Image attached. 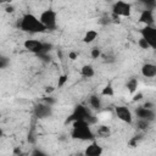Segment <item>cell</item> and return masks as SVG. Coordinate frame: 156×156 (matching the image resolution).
<instances>
[{
  "mask_svg": "<svg viewBox=\"0 0 156 156\" xmlns=\"http://www.w3.org/2000/svg\"><path fill=\"white\" fill-rule=\"evenodd\" d=\"M10 65V58L5 55H0V69L6 68Z\"/></svg>",
  "mask_w": 156,
  "mask_h": 156,
  "instance_id": "obj_22",
  "label": "cell"
},
{
  "mask_svg": "<svg viewBox=\"0 0 156 156\" xmlns=\"http://www.w3.org/2000/svg\"><path fill=\"white\" fill-rule=\"evenodd\" d=\"M52 115V107L46 104H37L34 106V116L37 118H48Z\"/></svg>",
  "mask_w": 156,
  "mask_h": 156,
  "instance_id": "obj_9",
  "label": "cell"
},
{
  "mask_svg": "<svg viewBox=\"0 0 156 156\" xmlns=\"http://www.w3.org/2000/svg\"><path fill=\"white\" fill-rule=\"evenodd\" d=\"M38 18L46 30H54L57 26V12L52 9L44 10Z\"/></svg>",
  "mask_w": 156,
  "mask_h": 156,
  "instance_id": "obj_5",
  "label": "cell"
},
{
  "mask_svg": "<svg viewBox=\"0 0 156 156\" xmlns=\"http://www.w3.org/2000/svg\"><path fill=\"white\" fill-rule=\"evenodd\" d=\"M102 152H104L102 146H101L98 141L93 140V141L85 147V150H84V156H101Z\"/></svg>",
  "mask_w": 156,
  "mask_h": 156,
  "instance_id": "obj_11",
  "label": "cell"
},
{
  "mask_svg": "<svg viewBox=\"0 0 156 156\" xmlns=\"http://www.w3.org/2000/svg\"><path fill=\"white\" fill-rule=\"evenodd\" d=\"M141 74L146 78H154L156 76V65L146 62L141 66Z\"/></svg>",
  "mask_w": 156,
  "mask_h": 156,
  "instance_id": "obj_13",
  "label": "cell"
},
{
  "mask_svg": "<svg viewBox=\"0 0 156 156\" xmlns=\"http://www.w3.org/2000/svg\"><path fill=\"white\" fill-rule=\"evenodd\" d=\"M52 90H54V89H52V87H48V89H46L45 91H46V93H51Z\"/></svg>",
  "mask_w": 156,
  "mask_h": 156,
  "instance_id": "obj_32",
  "label": "cell"
},
{
  "mask_svg": "<svg viewBox=\"0 0 156 156\" xmlns=\"http://www.w3.org/2000/svg\"><path fill=\"white\" fill-rule=\"evenodd\" d=\"M139 33L141 38L147 41L151 49L156 48V27L155 26H144L139 30Z\"/></svg>",
  "mask_w": 156,
  "mask_h": 156,
  "instance_id": "obj_7",
  "label": "cell"
},
{
  "mask_svg": "<svg viewBox=\"0 0 156 156\" xmlns=\"http://www.w3.org/2000/svg\"><path fill=\"white\" fill-rule=\"evenodd\" d=\"M115 113H116L117 118L121 119L122 122L128 123V124L133 123V113H132V111L127 106H124V105L116 106L115 107Z\"/></svg>",
  "mask_w": 156,
  "mask_h": 156,
  "instance_id": "obj_8",
  "label": "cell"
},
{
  "mask_svg": "<svg viewBox=\"0 0 156 156\" xmlns=\"http://www.w3.org/2000/svg\"><path fill=\"white\" fill-rule=\"evenodd\" d=\"M30 156H48L46 152H44L43 150H39V149H34L30 154Z\"/></svg>",
  "mask_w": 156,
  "mask_h": 156,
  "instance_id": "obj_25",
  "label": "cell"
},
{
  "mask_svg": "<svg viewBox=\"0 0 156 156\" xmlns=\"http://www.w3.org/2000/svg\"><path fill=\"white\" fill-rule=\"evenodd\" d=\"M100 55H101V50H100V48H93V49H91V51H90V56H91L93 58H99Z\"/></svg>",
  "mask_w": 156,
  "mask_h": 156,
  "instance_id": "obj_24",
  "label": "cell"
},
{
  "mask_svg": "<svg viewBox=\"0 0 156 156\" xmlns=\"http://www.w3.org/2000/svg\"><path fill=\"white\" fill-rule=\"evenodd\" d=\"M150 126H151V122L145 121V119H138L136 122V128L143 132H146L147 129H150Z\"/></svg>",
  "mask_w": 156,
  "mask_h": 156,
  "instance_id": "obj_19",
  "label": "cell"
},
{
  "mask_svg": "<svg viewBox=\"0 0 156 156\" xmlns=\"http://www.w3.org/2000/svg\"><path fill=\"white\" fill-rule=\"evenodd\" d=\"M98 35H99V33H98L95 29H89V30L84 34V37H83V43L90 44V43H93V41L98 38Z\"/></svg>",
  "mask_w": 156,
  "mask_h": 156,
  "instance_id": "obj_15",
  "label": "cell"
},
{
  "mask_svg": "<svg viewBox=\"0 0 156 156\" xmlns=\"http://www.w3.org/2000/svg\"><path fill=\"white\" fill-rule=\"evenodd\" d=\"M143 107H145V108H149V110H154V107H155V104H154V102H151V101H146V102L143 105Z\"/></svg>",
  "mask_w": 156,
  "mask_h": 156,
  "instance_id": "obj_28",
  "label": "cell"
},
{
  "mask_svg": "<svg viewBox=\"0 0 156 156\" xmlns=\"http://www.w3.org/2000/svg\"><path fill=\"white\" fill-rule=\"evenodd\" d=\"M143 139V134H138V135H134L129 141H128V144H129V146H132V147H134V146H136L138 144H139V141Z\"/></svg>",
  "mask_w": 156,
  "mask_h": 156,
  "instance_id": "obj_21",
  "label": "cell"
},
{
  "mask_svg": "<svg viewBox=\"0 0 156 156\" xmlns=\"http://www.w3.org/2000/svg\"><path fill=\"white\" fill-rule=\"evenodd\" d=\"M54 102H55V100H54L51 96H48V98L44 99V104H46V105H49V106H52Z\"/></svg>",
  "mask_w": 156,
  "mask_h": 156,
  "instance_id": "obj_27",
  "label": "cell"
},
{
  "mask_svg": "<svg viewBox=\"0 0 156 156\" xmlns=\"http://www.w3.org/2000/svg\"><path fill=\"white\" fill-rule=\"evenodd\" d=\"M132 13V5L126 1H116L112 5V15L117 17H129Z\"/></svg>",
  "mask_w": 156,
  "mask_h": 156,
  "instance_id": "obj_6",
  "label": "cell"
},
{
  "mask_svg": "<svg viewBox=\"0 0 156 156\" xmlns=\"http://www.w3.org/2000/svg\"><path fill=\"white\" fill-rule=\"evenodd\" d=\"M18 27L21 30L26 32V33H32V34H35V33H43L45 32V27L40 23L39 18L33 15V13H26L22 16L20 23H18Z\"/></svg>",
  "mask_w": 156,
  "mask_h": 156,
  "instance_id": "obj_2",
  "label": "cell"
},
{
  "mask_svg": "<svg viewBox=\"0 0 156 156\" xmlns=\"http://www.w3.org/2000/svg\"><path fill=\"white\" fill-rule=\"evenodd\" d=\"M89 106H90L91 108H94V110H100L101 106H102L101 98H100L99 95H96V94L91 95V96L89 98Z\"/></svg>",
  "mask_w": 156,
  "mask_h": 156,
  "instance_id": "obj_14",
  "label": "cell"
},
{
  "mask_svg": "<svg viewBox=\"0 0 156 156\" xmlns=\"http://www.w3.org/2000/svg\"><path fill=\"white\" fill-rule=\"evenodd\" d=\"M66 82H67V76H66V74H62V76L58 78V82H57V87H58V88L63 87Z\"/></svg>",
  "mask_w": 156,
  "mask_h": 156,
  "instance_id": "obj_26",
  "label": "cell"
},
{
  "mask_svg": "<svg viewBox=\"0 0 156 156\" xmlns=\"http://www.w3.org/2000/svg\"><path fill=\"white\" fill-rule=\"evenodd\" d=\"M113 94H115V91H113V88H112L111 84L105 85L102 88V90H101V95L102 96H113Z\"/></svg>",
  "mask_w": 156,
  "mask_h": 156,
  "instance_id": "obj_20",
  "label": "cell"
},
{
  "mask_svg": "<svg viewBox=\"0 0 156 156\" xmlns=\"http://www.w3.org/2000/svg\"><path fill=\"white\" fill-rule=\"evenodd\" d=\"M138 45H139V48H140V49H144V50L151 49V48H150V45L147 44V41H146L145 39H143V38H140V39L138 40Z\"/></svg>",
  "mask_w": 156,
  "mask_h": 156,
  "instance_id": "obj_23",
  "label": "cell"
},
{
  "mask_svg": "<svg viewBox=\"0 0 156 156\" xmlns=\"http://www.w3.org/2000/svg\"><path fill=\"white\" fill-rule=\"evenodd\" d=\"M23 46L27 51L33 52L38 56H45L49 55V52L52 49V45L50 43H45L38 39H26L23 43Z\"/></svg>",
  "mask_w": 156,
  "mask_h": 156,
  "instance_id": "obj_4",
  "label": "cell"
},
{
  "mask_svg": "<svg viewBox=\"0 0 156 156\" xmlns=\"http://www.w3.org/2000/svg\"><path fill=\"white\" fill-rule=\"evenodd\" d=\"M71 136L73 139H78L82 141H93L95 140V134L91 130V127L85 121H76L72 122V130Z\"/></svg>",
  "mask_w": 156,
  "mask_h": 156,
  "instance_id": "obj_1",
  "label": "cell"
},
{
  "mask_svg": "<svg viewBox=\"0 0 156 156\" xmlns=\"http://www.w3.org/2000/svg\"><path fill=\"white\" fill-rule=\"evenodd\" d=\"M141 99H143V94H141V93H138V94L134 95L133 101H139V100H141Z\"/></svg>",
  "mask_w": 156,
  "mask_h": 156,
  "instance_id": "obj_30",
  "label": "cell"
},
{
  "mask_svg": "<svg viewBox=\"0 0 156 156\" xmlns=\"http://www.w3.org/2000/svg\"><path fill=\"white\" fill-rule=\"evenodd\" d=\"M6 12H13V7L12 6H7L6 7Z\"/></svg>",
  "mask_w": 156,
  "mask_h": 156,
  "instance_id": "obj_31",
  "label": "cell"
},
{
  "mask_svg": "<svg viewBox=\"0 0 156 156\" xmlns=\"http://www.w3.org/2000/svg\"><path fill=\"white\" fill-rule=\"evenodd\" d=\"M76 121H85L89 126H93V124H96L98 118L93 115L89 107L84 105H77L66 122L68 123V122H76Z\"/></svg>",
  "mask_w": 156,
  "mask_h": 156,
  "instance_id": "obj_3",
  "label": "cell"
},
{
  "mask_svg": "<svg viewBox=\"0 0 156 156\" xmlns=\"http://www.w3.org/2000/svg\"><path fill=\"white\" fill-rule=\"evenodd\" d=\"M94 134L100 138H108L111 135V129L107 126H99L96 128V133H94Z\"/></svg>",
  "mask_w": 156,
  "mask_h": 156,
  "instance_id": "obj_16",
  "label": "cell"
},
{
  "mask_svg": "<svg viewBox=\"0 0 156 156\" xmlns=\"http://www.w3.org/2000/svg\"><path fill=\"white\" fill-rule=\"evenodd\" d=\"M80 74L85 78H91L94 74H95V71H94V67L91 65H84L82 68H80Z\"/></svg>",
  "mask_w": 156,
  "mask_h": 156,
  "instance_id": "obj_17",
  "label": "cell"
},
{
  "mask_svg": "<svg viewBox=\"0 0 156 156\" xmlns=\"http://www.w3.org/2000/svg\"><path fill=\"white\" fill-rule=\"evenodd\" d=\"M139 22L144 23L145 26H154L155 23V17H154V11L152 10H143L139 16Z\"/></svg>",
  "mask_w": 156,
  "mask_h": 156,
  "instance_id": "obj_12",
  "label": "cell"
},
{
  "mask_svg": "<svg viewBox=\"0 0 156 156\" xmlns=\"http://www.w3.org/2000/svg\"><path fill=\"white\" fill-rule=\"evenodd\" d=\"M138 84H139V82H138V79H136V78H129V80L127 82L126 87L128 88V91H129L130 94H134V93L136 91Z\"/></svg>",
  "mask_w": 156,
  "mask_h": 156,
  "instance_id": "obj_18",
  "label": "cell"
},
{
  "mask_svg": "<svg viewBox=\"0 0 156 156\" xmlns=\"http://www.w3.org/2000/svg\"><path fill=\"white\" fill-rule=\"evenodd\" d=\"M68 57H69L71 60H76V58L78 57V54H77L76 51H71V52L68 54Z\"/></svg>",
  "mask_w": 156,
  "mask_h": 156,
  "instance_id": "obj_29",
  "label": "cell"
},
{
  "mask_svg": "<svg viewBox=\"0 0 156 156\" xmlns=\"http://www.w3.org/2000/svg\"><path fill=\"white\" fill-rule=\"evenodd\" d=\"M135 116L138 117V119H145V121H149V122H154L155 121V111L154 110H149V108H145L143 106H139L135 108Z\"/></svg>",
  "mask_w": 156,
  "mask_h": 156,
  "instance_id": "obj_10",
  "label": "cell"
}]
</instances>
